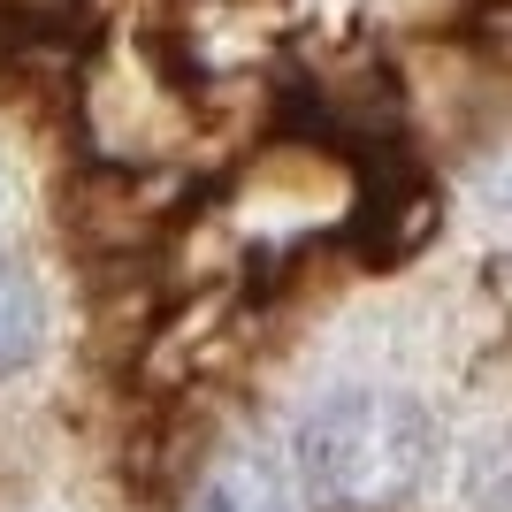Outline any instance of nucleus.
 Wrapping results in <instances>:
<instances>
[{"mask_svg": "<svg viewBox=\"0 0 512 512\" xmlns=\"http://www.w3.org/2000/svg\"><path fill=\"white\" fill-rule=\"evenodd\" d=\"M436 467V421L406 390H337L291 436V474L314 512H398Z\"/></svg>", "mask_w": 512, "mask_h": 512, "instance_id": "1", "label": "nucleus"}, {"mask_svg": "<svg viewBox=\"0 0 512 512\" xmlns=\"http://www.w3.org/2000/svg\"><path fill=\"white\" fill-rule=\"evenodd\" d=\"M85 39V0H0V62H46Z\"/></svg>", "mask_w": 512, "mask_h": 512, "instance_id": "2", "label": "nucleus"}, {"mask_svg": "<svg viewBox=\"0 0 512 512\" xmlns=\"http://www.w3.org/2000/svg\"><path fill=\"white\" fill-rule=\"evenodd\" d=\"M39 329H46V299H39V283L23 276V268H8V260H0V375L31 360Z\"/></svg>", "mask_w": 512, "mask_h": 512, "instance_id": "3", "label": "nucleus"}, {"mask_svg": "<svg viewBox=\"0 0 512 512\" xmlns=\"http://www.w3.org/2000/svg\"><path fill=\"white\" fill-rule=\"evenodd\" d=\"M467 497H474V512H512V428H497L490 444L474 451Z\"/></svg>", "mask_w": 512, "mask_h": 512, "instance_id": "4", "label": "nucleus"}, {"mask_svg": "<svg viewBox=\"0 0 512 512\" xmlns=\"http://www.w3.org/2000/svg\"><path fill=\"white\" fill-rule=\"evenodd\" d=\"M207 512H283V497L268 490V482H260L253 467H237V474H222V482H214Z\"/></svg>", "mask_w": 512, "mask_h": 512, "instance_id": "5", "label": "nucleus"}]
</instances>
